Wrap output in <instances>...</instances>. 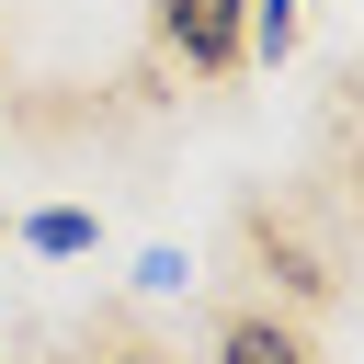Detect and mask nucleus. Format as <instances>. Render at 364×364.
<instances>
[{
	"label": "nucleus",
	"mask_w": 364,
	"mask_h": 364,
	"mask_svg": "<svg viewBox=\"0 0 364 364\" xmlns=\"http://www.w3.org/2000/svg\"><path fill=\"white\" fill-rule=\"evenodd\" d=\"M102 364H171V353H102Z\"/></svg>",
	"instance_id": "423d86ee"
},
{
	"label": "nucleus",
	"mask_w": 364,
	"mask_h": 364,
	"mask_svg": "<svg viewBox=\"0 0 364 364\" xmlns=\"http://www.w3.org/2000/svg\"><path fill=\"white\" fill-rule=\"evenodd\" d=\"M91 239H102V228H91L80 205H34V216H23V250H46V262H80Z\"/></svg>",
	"instance_id": "7ed1b4c3"
},
{
	"label": "nucleus",
	"mask_w": 364,
	"mask_h": 364,
	"mask_svg": "<svg viewBox=\"0 0 364 364\" xmlns=\"http://www.w3.org/2000/svg\"><path fill=\"white\" fill-rule=\"evenodd\" d=\"M159 46L193 68V80H228L250 57V0H159Z\"/></svg>",
	"instance_id": "f257e3e1"
},
{
	"label": "nucleus",
	"mask_w": 364,
	"mask_h": 364,
	"mask_svg": "<svg viewBox=\"0 0 364 364\" xmlns=\"http://www.w3.org/2000/svg\"><path fill=\"white\" fill-rule=\"evenodd\" d=\"M136 284H148V296H182V284H193V262H182V250H148V262H136Z\"/></svg>",
	"instance_id": "39448f33"
},
{
	"label": "nucleus",
	"mask_w": 364,
	"mask_h": 364,
	"mask_svg": "<svg viewBox=\"0 0 364 364\" xmlns=\"http://www.w3.org/2000/svg\"><path fill=\"white\" fill-rule=\"evenodd\" d=\"M250 46L262 57H296V0H250Z\"/></svg>",
	"instance_id": "20e7f679"
},
{
	"label": "nucleus",
	"mask_w": 364,
	"mask_h": 364,
	"mask_svg": "<svg viewBox=\"0 0 364 364\" xmlns=\"http://www.w3.org/2000/svg\"><path fill=\"white\" fill-rule=\"evenodd\" d=\"M216 364H307V341H296L284 318H262V307H239V318L216 330Z\"/></svg>",
	"instance_id": "f03ea898"
}]
</instances>
